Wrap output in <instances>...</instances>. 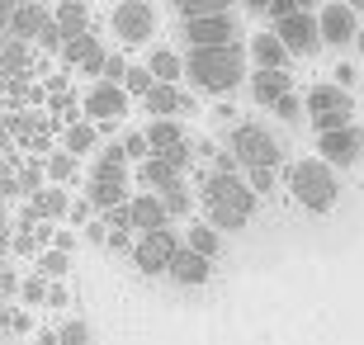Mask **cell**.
<instances>
[{
	"label": "cell",
	"mask_w": 364,
	"mask_h": 345,
	"mask_svg": "<svg viewBox=\"0 0 364 345\" xmlns=\"http://www.w3.org/2000/svg\"><path fill=\"white\" fill-rule=\"evenodd\" d=\"M67 142H71V152H90L95 133H90V128H71V133H67Z\"/></svg>",
	"instance_id": "cell-24"
},
{
	"label": "cell",
	"mask_w": 364,
	"mask_h": 345,
	"mask_svg": "<svg viewBox=\"0 0 364 345\" xmlns=\"http://www.w3.org/2000/svg\"><path fill=\"white\" fill-rule=\"evenodd\" d=\"M289 185H294L298 203L312 213H322L336 203V175H331V166H326L322 156H308V161H298L294 171H289Z\"/></svg>",
	"instance_id": "cell-3"
},
{
	"label": "cell",
	"mask_w": 364,
	"mask_h": 345,
	"mask_svg": "<svg viewBox=\"0 0 364 345\" xmlns=\"http://www.w3.org/2000/svg\"><path fill=\"white\" fill-rule=\"evenodd\" d=\"M123 90H133V95H151V90H156V76H151V67H133L128 76H123Z\"/></svg>",
	"instance_id": "cell-22"
},
{
	"label": "cell",
	"mask_w": 364,
	"mask_h": 345,
	"mask_svg": "<svg viewBox=\"0 0 364 345\" xmlns=\"http://www.w3.org/2000/svg\"><path fill=\"white\" fill-rule=\"evenodd\" d=\"M232 152H237V161L246 171H274V161H279V142L265 128H256V123H237L232 128Z\"/></svg>",
	"instance_id": "cell-4"
},
{
	"label": "cell",
	"mask_w": 364,
	"mask_h": 345,
	"mask_svg": "<svg viewBox=\"0 0 364 345\" xmlns=\"http://www.w3.org/2000/svg\"><path fill=\"white\" fill-rule=\"evenodd\" d=\"M147 67H151V76L161 80V85H176V80H180V71H185V62H180V57L171 53V48H161V53H151V62H147Z\"/></svg>",
	"instance_id": "cell-17"
},
{
	"label": "cell",
	"mask_w": 364,
	"mask_h": 345,
	"mask_svg": "<svg viewBox=\"0 0 364 345\" xmlns=\"http://www.w3.org/2000/svg\"><path fill=\"white\" fill-rule=\"evenodd\" d=\"M279 38H284V48L289 53H312L317 48V38H322V24H317V14H289L279 24Z\"/></svg>",
	"instance_id": "cell-8"
},
{
	"label": "cell",
	"mask_w": 364,
	"mask_h": 345,
	"mask_svg": "<svg viewBox=\"0 0 364 345\" xmlns=\"http://www.w3.org/2000/svg\"><path fill=\"white\" fill-rule=\"evenodd\" d=\"M189 251L213 255L218 251V232H213V227H203V223H194V227H189Z\"/></svg>",
	"instance_id": "cell-21"
},
{
	"label": "cell",
	"mask_w": 364,
	"mask_h": 345,
	"mask_svg": "<svg viewBox=\"0 0 364 345\" xmlns=\"http://www.w3.org/2000/svg\"><path fill=\"white\" fill-rule=\"evenodd\" d=\"M185 33H189V43H194V48H232L228 38L237 33V28H232L228 14H203V19H189Z\"/></svg>",
	"instance_id": "cell-9"
},
{
	"label": "cell",
	"mask_w": 364,
	"mask_h": 345,
	"mask_svg": "<svg viewBox=\"0 0 364 345\" xmlns=\"http://www.w3.org/2000/svg\"><path fill=\"white\" fill-rule=\"evenodd\" d=\"M350 95L341 90V85H312L308 95V114L317 123V133H341V128H350Z\"/></svg>",
	"instance_id": "cell-5"
},
{
	"label": "cell",
	"mask_w": 364,
	"mask_h": 345,
	"mask_svg": "<svg viewBox=\"0 0 364 345\" xmlns=\"http://www.w3.org/2000/svg\"><path fill=\"white\" fill-rule=\"evenodd\" d=\"M203 208L218 227H246L251 213H256V189L237 175H213L203 185Z\"/></svg>",
	"instance_id": "cell-1"
},
{
	"label": "cell",
	"mask_w": 364,
	"mask_h": 345,
	"mask_svg": "<svg viewBox=\"0 0 364 345\" xmlns=\"http://www.w3.org/2000/svg\"><path fill=\"white\" fill-rule=\"evenodd\" d=\"M90 203H100V208H114V213H119L123 185H114V180H90Z\"/></svg>",
	"instance_id": "cell-20"
},
{
	"label": "cell",
	"mask_w": 364,
	"mask_h": 345,
	"mask_svg": "<svg viewBox=\"0 0 364 345\" xmlns=\"http://www.w3.org/2000/svg\"><path fill=\"white\" fill-rule=\"evenodd\" d=\"M67 57H71V62H81V67H100V62H105V53H100V43H95L90 38V33H81V38H71L67 43Z\"/></svg>",
	"instance_id": "cell-18"
},
{
	"label": "cell",
	"mask_w": 364,
	"mask_h": 345,
	"mask_svg": "<svg viewBox=\"0 0 364 345\" xmlns=\"http://www.w3.org/2000/svg\"><path fill=\"white\" fill-rule=\"evenodd\" d=\"M251 189H256V194H270V189H274V175L270 171H251Z\"/></svg>",
	"instance_id": "cell-27"
},
{
	"label": "cell",
	"mask_w": 364,
	"mask_h": 345,
	"mask_svg": "<svg viewBox=\"0 0 364 345\" xmlns=\"http://www.w3.org/2000/svg\"><path fill=\"white\" fill-rule=\"evenodd\" d=\"M128 223H137L142 232H161L166 203L161 199H133V203H128Z\"/></svg>",
	"instance_id": "cell-16"
},
{
	"label": "cell",
	"mask_w": 364,
	"mask_h": 345,
	"mask_svg": "<svg viewBox=\"0 0 364 345\" xmlns=\"http://www.w3.org/2000/svg\"><path fill=\"white\" fill-rule=\"evenodd\" d=\"M85 336H90V331H85L81 322H71L67 331H62V345H90V341H85Z\"/></svg>",
	"instance_id": "cell-25"
},
{
	"label": "cell",
	"mask_w": 364,
	"mask_h": 345,
	"mask_svg": "<svg viewBox=\"0 0 364 345\" xmlns=\"http://www.w3.org/2000/svg\"><path fill=\"white\" fill-rule=\"evenodd\" d=\"M251 53H256L260 71H284V57H289V48H284L279 33H256V38H251Z\"/></svg>",
	"instance_id": "cell-13"
},
{
	"label": "cell",
	"mask_w": 364,
	"mask_h": 345,
	"mask_svg": "<svg viewBox=\"0 0 364 345\" xmlns=\"http://www.w3.org/2000/svg\"><path fill=\"white\" fill-rule=\"evenodd\" d=\"M322 137V161L326 166H350V161H360V133L355 128H341V133H317Z\"/></svg>",
	"instance_id": "cell-10"
},
{
	"label": "cell",
	"mask_w": 364,
	"mask_h": 345,
	"mask_svg": "<svg viewBox=\"0 0 364 345\" xmlns=\"http://www.w3.org/2000/svg\"><path fill=\"white\" fill-rule=\"evenodd\" d=\"M147 109H151V114H156V119L166 123V114H176V109H185V100H180V95L171 90V85H156V90L147 95Z\"/></svg>",
	"instance_id": "cell-19"
},
{
	"label": "cell",
	"mask_w": 364,
	"mask_h": 345,
	"mask_svg": "<svg viewBox=\"0 0 364 345\" xmlns=\"http://www.w3.org/2000/svg\"><path fill=\"white\" fill-rule=\"evenodd\" d=\"M38 208H43V213H62V194H43Z\"/></svg>",
	"instance_id": "cell-28"
},
{
	"label": "cell",
	"mask_w": 364,
	"mask_h": 345,
	"mask_svg": "<svg viewBox=\"0 0 364 345\" xmlns=\"http://www.w3.org/2000/svg\"><path fill=\"white\" fill-rule=\"evenodd\" d=\"M185 71L199 90H228V85H237V76H242V53H237V48H194Z\"/></svg>",
	"instance_id": "cell-2"
},
{
	"label": "cell",
	"mask_w": 364,
	"mask_h": 345,
	"mask_svg": "<svg viewBox=\"0 0 364 345\" xmlns=\"http://www.w3.org/2000/svg\"><path fill=\"white\" fill-rule=\"evenodd\" d=\"M303 109H308V105H298L294 95H289V100H279V105H274V114H279V119H298Z\"/></svg>",
	"instance_id": "cell-26"
},
{
	"label": "cell",
	"mask_w": 364,
	"mask_h": 345,
	"mask_svg": "<svg viewBox=\"0 0 364 345\" xmlns=\"http://www.w3.org/2000/svg\"><path fill=\"white\" fill-rule=\"evenodd\" d=\"M114 28L123 43H142L151 33V5H119L114 10Z\"/></svg>",
	"instance_id": "cell-11"
},
{
	"label": "cell",
	"mask_w": 364,
	"mask_h": 345,
	"mask_svg": "<svg viewBox=\"0 0 364 345\" xmlns=\"http://www.w3.org/2000/svg\"><path fill=\"white\" fill-rule=\"evenodd\" d=\"M208 270H213V260H208V255H199V251H180V255H176V265H171V275H176L180 284H203V279H208Z\"/></svg>",
	"instance_id": "cell-15"
},
{
	"label": "cell",
	"mask_w": 364,
	"mask_h": 345,
	"mask_svg": "<svg viewBox=\"0 0 364 345\" xmlns=\"http://www.w3.org/2000/svg\"><path fill=\"white\" fill-rule=\"evenodd\" d=\"M176 255H180L176 232H166V227H161V232H142L133 260H137V270H142V275H161V270L176 265Z\"/></svg>",
	"instance_id": "cell-6"
},
{
	"label": "cell",
	"mask_w": 364,
	"mask_h": 345,
	"mask_svg": "<svg viewBox=\"0 0 364 345\" xmlns=\"http://www.w3.org/2000/svg\"><path fill=\"white\" fill-rule=\"evenodd\" d=\"M176 171H180V166H171V161H147V171H142V175H147L151 185H161V189H176Z\"/></svg>",
	"instance_id": "cell-23"
},
{
	"label": "cell",
	"mask_w": 364,
	"mask_h": 345,
	"mask_svg": "<svg viewBox=\"0 0 364 345\" xmlns=\"http://www.w3.org/2000/svg\"><path fill=\"white\" fill-rule=\"evenodd\" d=\"M123 85H95L90 95H85V109H90V119H119L123 114Z\"/></svg>",
	"instance_id": "cell-12"
},
{
	"label": "cell",
	"mask_w": 364,
	"mask_h": 345,
	"mask_svg": "<svg viewBox=\"0 0 364 345\" xmlns=\"http://www.w3.org/2000/svg\"><path fill=\"white\" fill-rule=\"evenodd\" d=\"M317 24H322V38H326V43H350L355 33H360V14H355L350 5L331 0V5H322Z\"/></svg>",
	"instance_id": "cell-7"
},
{
	"label": "cell",
	"mask_w": 364,
	"mask_h": 345,
	"mask_svg": "<svg viewBox=\"0 0 364 345\" xmlns=\"http://www.w3.org/2000/svg\"><path fill=\"white\" fill-rule=\"evenodd\" d=\"M251 90L260 105H279V100H289V71H256Z\"/></svg>",
	"instance_id": "cell-14"
}]
</instances>
